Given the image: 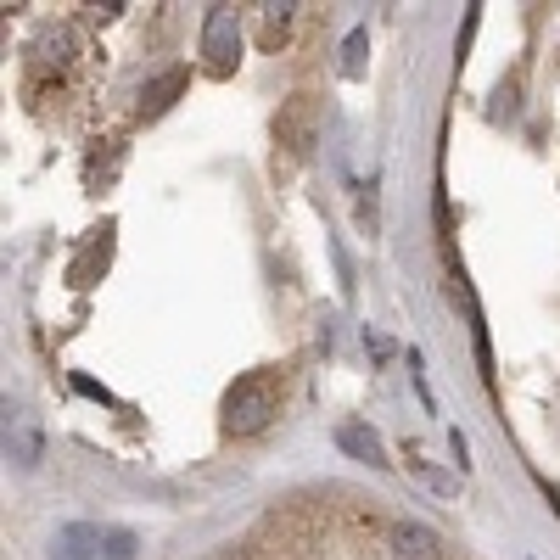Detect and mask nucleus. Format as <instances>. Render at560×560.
Instances as JSON below:
<instances>
[{
    "label": "nucleus",
    "instance_id": "nucleus-14",
    "mask_svg": "<svg viewBox=\"0 0 560 560\" xmlns=\"http://www.w3.org/2000/svg\"><path fill=\"white\" fill-rule=\"evenodd\" d=\"M549 499H555V510H560V488H549Z\"/></svg>",
    "mask_w": 560,
    "mask_h": 560
},
{
    "label": "nucleus",
    "instance_id": "nucleus-1",
    "mask_svg": "<svg viewBox=\"0 0 560 560\" xmlns=\"http://www.w3.org/2000/svg\"><path fill=\"white\" fill-rule=\"evenodd\" d=\"M280 398H286V370H247V376H236V387L224 392V432L230 437L264 432L269 420L280 415Z\"/></svg>",
    "mask_w": 560,
    "mask_h": 560
},
{
    "label": "nucleus",
    "instance_id": "nucleus-5",
    "mask_svg": "<svg viewBox=\"0 0 560 560\" xmlns=\"http://www.w3.org/2000/svg\"><path fill=\"white\" fill-rule=\"evenodd\" d=\"M6 454H12L17 465H40V454H45L40 432L28 426L23 409H6Z\"/></svg>",
    "mask_w": 560,
    "mask_h": 560
},
{
    "label": "nucleus",
    "instance_id": "nucleus-12",
    "mask_svg": "<svg viewBox=\"0 0 560 560\" xmlns=\"http://www.w3.org/2000/svg\"><path fill=\"white\" fill-rule=\"evenodd\" d=\"M135 532H107V544H101V560H135Z\"/></svg>",
    "mask_w": 560,
    "mask_h": 560
},
{
    "label": "nucleus",
    "instance_id": "nucleus-4",
    "mask_svg": "<svg viewBox=\"0 0 560 560\" xmlns=\"http://www.w3.org/2000/svg\"><path fill=\"white\" fill-rule=\"evenodd\" d=\"M387 549L398 560H443V538L426 521H387Z\"/></svg>",
    "mask_w": 560,
    "mask_h": 560
},
{
    "label": "nucleus",
    "instance_id": "nucleus-9",
    "mask_svg": "<svg viewBox=\"0 0 560 560\" xmlns=\"http://www.w3.org/2000/svg\"><path fill=\"white\" fill-rule=\"evenodd\" d=\"M185 79H191V73H185V68H168L163 79H157L152 90H146V112H163L168 101H174V96H180V90H185Z\"/></svg>",
    "mask_w": 560,
    "mask_h": 560
},
{
    "label": "nucleus",
    "instance_id": "nucleus-11",
    "mask_svg": "<svg viewBox=\"0 0 560 560\" xmlns=\"http://www.w3.org/2000/svg\"><path fill=\"white\" fill-rule=\"evenodd\" d=\"M292 0H280V6H264V45H280V34H286V23H292Z\"/></svg>",
    "mask_w": 560,
    "mask_h": 560
},
{
    "label": "nucleus",
    "instance_id": "nucleus-8",
    "mask_svg": "<svg viewBox=\"0 0 560 560\" xmlns=\"http://www.w3.org/2000/svg\"><path fill=\"white\" fill-rule=\"evenodd\" d=\"M107 252H112V241H107V236H101V241H90V247H84V258L68 269V280H73V286H96V269H107Z\"/></svg>",
    "mask_w": 560,
    "mask_h": 560
},
{
    "label": "nucleus",
    "instance_id": "nucleus-10",
    "mask_svg": "<svg viewBox=\"0 0 560 560\" xmlns=\"http://www.w3.org/2000/svg\"><path fill=\"white\" fill-rule=\"evenodd\" d=\"M364 51H370V28H353L348 40H342V73H348V79L364 73Z\"/></svg>",
    "mask_w": 560,
    "mask_h": 560
},
{
    "label": "nucleus",
    "instance_id": "nucleus-13",
    "mask_svg": "<svg viewBox=\"0 0 560 560\" xmlns=\"http://www.w3.org/2000/svg\"><path fill=\"white\" fill-rule=\"evenodd\" d=\"M364 348L376 353V359H392V336L387 331H364Z\"/></svg>",
    "mask_w": 560,
    "mask_h": 560
},
{
    "label": "nucleus",
    "instance_id": "nucleus-2",
    "mask_svg": "<svg viewBox=\"0 0 560 560\" xmlns=\"http://www.w3.org/2000/svg\"><path fill=\"white\" fill-rule=\"evenodd\" d=\"M275 146H286V157H308L314 146H320V96L297 90V96L280 101V112H275Z\"/></svg>",
    "mask_w": 560,
    "mask_h": 560
},
{
    "label": "nucleus",
    "instance_id": "nucleus-6",
    "mask_svg": "<svg viewBox=\"0 0 560 560\" xmlns=\"http://www.w3.org/2000/svg\"><path fill=\"white\" fill-rule=\"evenodd\" d=\"M336 448L359 465H387L381 460V437L370 432V426H359V420H342V426H336Z\"/></svg>",
    "mask_w": 560,
    "mask_h": 560
},
{
    "label": "nucleus",
    "instance_id": "nucleus-3",
    "mask_svg": "<svg viewBox=\"0 0 560 560\" xmlns=\"http://www.w3.org/2000/svg\"><path fill=\"white\" fill-rule=\"evenodd\" d=\"M202 56H208L213 73H230L241 62V28L230 6H208V23H202Z\"/></svg>",
    "mask_w": 560,
    "mask_h": 560
},
{
    "label": "nucleus",
    "instance_id": "nucleus-7",
    "mask_svg": "<svg viewBox=\"0 0 560 560\" xmlns=\"http://www.w3.org/2000/svg\"><path fill=\"white\" fill-rule=\"evenodd\" d=\"M107 544V538H101L96 527H62L56 532V549H51V560H96V549Z\"/></svg>",
    "mask_w": 560,
    "mask_h": 560
}]
</instances>
